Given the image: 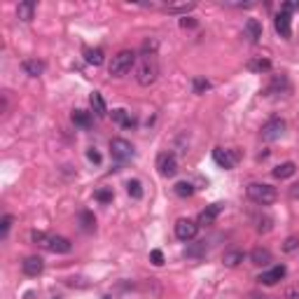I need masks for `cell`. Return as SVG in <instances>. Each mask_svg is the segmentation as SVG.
<instances>
[{"label":"cell","mask_w":299,"mask_h":299,"mask_svg":"<svg viewBox=\"0 0 299 299\" xmlns=\"http://www.w3.org/2000/svg\"><path fill=\"white\" fill-rule=\"evenodd\" d=\"M31 238L35 241L40 248L49 252H59V255H66V252L73 250V243L68 241L66 236H54V234H45V232H33Z\"/></svg>","instance_id":"6da1fadb"},{"label":"cell","mask_w":299,"mask_h":299,"mask_svg":"<svg viewBox=\"0 0 299 299\" xmlns=\"http://www.w3.org/2000/svg\"><path fill=\"white\" fill-rule=\"evenodd\" d=\"M159 77V63L154 56H141V61L136 66V82L141 87L154 84Z\"/></svg>","instance_id":"7a4b0ae2"},{"label":"cell","mask_w":299,"mask_h":299,"mask_svg":"<svg viewBox=\"0 0 299 299\" xmlns=\"http://www.w3.org/2000/svg\"><path fill=\"white\" fill-rule=\"evenodd\" d=\"M136 59H138V56H136L134 49H122V52H117V54L112 56L110 66H108L110 77H124V75L136 66Z\"/></svg>","instance_id":"3957f363"},{"label":"cell","mask_w":299,"mask_h":299,"mask_svg":"<svg viewBox=\"0 0 299 299\" xmlns=\"http://www.w3.org/2000/svg\"><path fill=\"white\" fill-rule=\"evenodd\" d=\"M248 199L255 203H260V206H271V203L276 201V187H271V185L267 183H250L248 185Z\"/></svg>","instance_id":"277c9868"},{"label":"cell","mask_w":299,"mask_h":299,"mask_svg":"<svg viewBox=\"0 0 299 299\" xmlns=\"http://www.w3.org/2000/svg\"><path fill=\"white\" fill-rule=\"evenodd\" d=\"M110 154H112L115 161L124 164V161H129V159L134 157V145H131L126 138H112L110 141Z\"/></svg>","instance_id":"5b68a950"},{"label":"cell","mask_w":299,"mask_h":299,"mask_svg":"<svg viewBox=\"0 0 299 299\" xmlns=\"http://www.w3.org/2000/svg\"><path fill=\"white\" fill-rule=\"evenodd\" d=\"M196 234H199V222L194 220H187V218H183V220L176 222V236L178 241H185V243H189V241H194Z\"/></svg>","instance_id":"8992f818"},{"label":"cell","mask_w":299,"mask_h":299,"mask_svg":"<svg viewBox=\"0 0 299 299\" xmlns=\"http://www.w3.org/2000/svg\"><path fill=\"white\" fill-rule=\"evenodd\" d=\"M236 159H238V154L234 150H225V147H215L213 150V161L220 168H225V171H232L234 166H236Z\"/></svg>","instance_id":"52a82bcc"},{"label":"cell","mask_w":299,"mask_h":299,"mask_svg":"<svg viewBox=\"0 0 299 299\" xmlns=\"http://www.w3.org/2000/svg\"><path fill=\"white\" fill-rule=\"evenodd\" d=\"M260 134H262L264 141H278V138L285 134V122H283L281 117H274V119H269V122L264 124Z\"/></svg>","instance_id":"ba28073f"},{"label":"cell","mask_w":299,"mask_h":299,"mask_svg":"<svg viewBox=\"0 0 299 299\" xmlns=\"http://www.w3.org/2000/svg\"><path fill=\"white\" fill-rule=\"evenodd\" d=\"M157 168H159V173H161L164 178L176 176V173H178V159H176V154H173V152H161L157 157Z\"/></svg>","instance_id":"9c48e42d"},{"label":"cell","mask_w":299,"mask_h":299,"mask_svg":"<svg viewBox=\"0 0 299 299\" xmlns=\"http://www.w3.org/2000/svg\"><path fill=\"white\" fill-rule=\"evenodd\" d=\"M287 276V267L285 264H276L274 269H269V271H262L257 281L262 283V285H276L278 281H283Z\"/></svg>","instance_id":"30bf717a"},{"label":"cell","mask_w":299,"mask_h":299,"mask_svg":"<svg viewBox=\"0 0 299 299\" xmlns=\"http://www.w3.org/2000/svg\"><path fill=\"white\" fill-rule=\"evenodd\" d=\"M274 26H276V33L283 37V40H290L292 37V17L287 12H278L276 14V19H274Z\"/></svg>","instance_id":"8fae6325"},{"label":"cell","mask_w":299,"mask_h":299,"mask_svg":"<svg viewBox=\"0 0 299 299\" xmlns=\"http://www.w3.org/2000/svg\"><path fill=\"white\" fill-rule=\"evenodd\" d=\"M21 269H24L26 276H40V274H42V269H45L42 257H37V255L26 257L24 262H21Z\"/></svg>","instance_id":"7c38bea8"},{"label":"cell","mask_w":299,"mask_h":299,"mask_svg":"<svg viewBox=\"0 0 299 299\" xmlns=\"http://www.w3.org/2000/svg\"><path fill=\"white\" fill-rule=\"evenodd\" d=\"M287 92H290V79H287V75H274L267 94H287Z\"/></svg>","instance_id":"4fadbf2b"},{"label":"cell","mask_w":299,"mask_h":299,"mask_svg":"<svg viewBox=\"0 0 299 299\" xmlns=\"http://www.w3.org/2000/svg\"><path fill=\"white\" fill-rule=\"evenodd\" d=\"M222 203H213V206H208L206 210H201V215H199V225H213L215 220H218V215L222 213Z\"/></svg>","instance_id":"5bb4252c"},{"label":"cell","mask_w":299,"mask_h":299,"mask_svg":"<svg viewBox=\"0 0 299 299\" xmlns=\"http://www.w3.org/2000/svg\"><path fill=\"white\" fill-rule=\"evenodd\" d=\"M245 31V37L250 40V42H260V37H262V24L257 21V19H248L243 26Z\"/></svg>","instance_id":"9a60e30c"},{"label":"cell","mask_w":299,"mask_h":299,"mask_svg":"<svg viewBox=\"0 0 299 299\" xmlns=\"http://www.w3.org/2000/svg\"><path fill=\"white\" fill-rule=\"evenodd\" d=\"M112 122H117L124 129H131L136 124V117L129 110H124V108H117V110H112Z\"/></svg>","instance_id":"2e32d148"},{"label":"cell","mask_w":299,"mask_h":299,"mask_svg":"<svg viewBox=\"0 0 299 299\" xmlns=\"http://www.w3.org/2000/svg\"><path fill=\"white\" fill-rule=\"evenodd\" d=\"M21 68H24L26 75H31V77H40L45 73V63L37 61V59H24L21 61Z\"/></svg>","instance_id":"e0dca14e"},{"label":"cell","mask_w":299,"mask_h":299,"mask_svg":"<svg viewBox=\"0 0 299 299\" xmlns=\"http://www.w3.org/2000/svg\"><path fill=\"white\" fill-rule=\"evenodd\" d=\"M248 70H250V73H257V75L269 73V70H271V61H269V59H262V56L250 59V61H248Z\"/></svg>","instance_id":"ac0fdd59"},{"label":"cell","mask_w":299,"mask_h":299,"mask_svg":"<svg viewBox=\"0 0 299 299\" xmlns=\"http://www.w3.org/2000/svg\"><path fill=\"white\" fill-rule=\"evenodd\" d=\"M89 105H92V110L96 112L98 117H105V115H108V105H105L103 96H101L98 92H94L92 96H89Z\"/></svg>","instance_id":"d6986e66"},{"label":"cell","mask_w":299,"mask_h":299,"mask_svg":"<svg viewBox=\"0 0 299 299\" xmlns=\"http://www.w3.org/2000/svg\"><path fill=\"white\" fill-rule=\"evenodd\" d=\"M33 14H35V3L33 0H26V3H19L17 5V17L21 21H31Z\"/></svg>","instance_id":"ffe728a7"},{"label":"cell","mask_w":299,"mask_h":299,"mask_svg":"<svg viewBox=\"0 0 299 299\" xmlns=\"http://www.w3.org/2000/svg\"><path fill=\"white\" fill-rule=\"evenodd\" d=\"M196 7V3H171V5H164V12H171V14H185L192 12Z\"/></svg>","instance_id":"44dd1931"},{"label":"cell","mask_w":299,"mask_h":299,"mask_svg":"<svg viewBox=\"0 0 299 299\" xmlns=\"http://www.w3.org/2000/svg\"><path fill=\"white\" fill-rule=\"evenodd\" d=\"M294 171H297V164H294V161H285V164H281V166H276L274 168V178L285 180V178L294 176Z\"/></svg>","instance_id":"7402d4cb"},{"label":"cell","mask_w":299,"mask_h":299,"mask_svg":"<svg viewBox=\"0 0 299 299\" xmlns=\"http://www.w3.org/2000/svg\"><path fill=\"white\" fill-rule=\"evenodd\" d=\"M250 260L257 267H267V264L271 262V252H269L267 248H255V250L250 252Z\"/></svg>","instance_id":"603a6c76"},{"label":"cell","mask_w":299,"mask_h":299,"mask_svg":"<svg viewBox=\"0 0 299 299\" xmlns=\"http://www.w3.org/2000/svg\"><path fill=\"white\" fill-rule=\"evenodd\" d=\"M245 260L243 250H227L225 255H222V262H225V267H238V264Z\"/></svg>","instance_id":"cb8c5ba5"},{"label":"cell","mask_w":299,"mask_h":299,"mask_svg":"<svg viewBox=\"0 0 299 299\" xmlns=\"http://www.w3.org/2000/svg\"><path fill=\"white\" fill-rule=\"evenodd\" d=\"M73 124L79 129H89L92 126V115L87 110H73Z\"/></svg>","instance_id":"d4e9b609"},{"label":"cell","mask_w":299,"mask_h":299,"mask_svg":"<svg viewBox=\"0 0 299 299\" xmlns=\"http://www.w3.org/2000/svg\"><path fill=\"white\" fill-rule=\"evenodd\" d=\"M173 192H176L180 199H187V196L194 194V185L187 183V180H180V183H176V187H173Z\"/></svg>","instance_id":"484cf974"},{"label":"cell","mask_w":299,"mask_h":299,"mask_svg":"<svg viewBox=\"0 0 299 299\" xmlns=\"http://www.w3.org/2000/svg\"><path fill=\"white\" fill-rule=\"evenodd\" d=\"M84 59L92 66H101L103 63V49H84Z\"/></svg>","instance_id":"4316f807"},{"label":"cell","mask_w":299,"mask_h":299,"mask_svg":"<svg viewBox=\"0 0 299 299\" xmlns=\"http://www.w3.org/2000/svg\"><path fill=\"white\" fill-rule=\"evenodd\" d=\"M126 192L131 199H143V185L138 180H129L126 183Z\"/></svg>","instance_id":"83f0119b"},{"label":"cell","mask_w":299,"mask_h":299,"mask_svg":"<svg viewBox=\"0 0 299 299\" xmlns=\"http://www.w3.org/2000/svg\"><path fill=\"white\" fill-rule=\"evenodd\" d=\"M206 252V241H201V243H196V248H187L185 250V257H192V260H199V257Z\"/></svg>","instance_id":"f1b7e54d"},{"label":"cell","mask_w":299,"mask_h":299,"mask_svg":"<svg viewBox=\"0 0 299 299\" xmlns=\"http://www.w3.org/2000/svg\"><path fill=\"white\" fill-rule=\"evenodd\" d=\"M79 220H82V229H84V232H92L94 227H96V220H94L92 213H82L79 215Z\"/></svg>","instance_id":"f546056e"},{"label":"cell","mask_w":299,"mask_h":299,"mask_svg":"<svg viewBox=\"0 0 299 299\" xmlns=\"http://www.w3.org/2000/svg\"><path fill=\"white\" fill-rule=\"evenodd\" d=\"M192 87H194V94H203L210 89V82L208 79H201V77H196L194 82H192Z\"/></svg>","instance_id":"4dcf8cb0"},{"label":"cell","mask_w":299,"mask_h":299,"mask_svg":"<svg viewBox=\"0 0 299 299\" xmlns=\"http://www.w3.org/2000/svg\"><path fill=\"white\" fill-rule=\"evenodd\" d=\"M299 248V236H287L285 243H283V250L285 252H294Z\"/></svg>","instance_id":"1f68e13d"},{"label":"cell","mask_w":299,"mask_h":299,"mask_svg":"<svg viewBox=\"0 0 299 299\" xmlns=\"http://www.w3.org/2000/svg\"><path fill=\"white\" fill-rule=\"evenodd\" d=\"M96 201H101V203H110L112 201V192L110 189H96Z\"/></svg>","instance_id":"d6a6232c"},{"label":"cell","mask_w":299,"mask_h":299,"mask_svg":"<svg viewBox=\"0 0 299 299\" xmlns=\"http://www.w3.org/2000/svg\"><path fill=\"white\" fill-rule=\"evenodd\" d=\"M10 227H12V215H3V220H0V236L3 238L7 236Z\"/></svg>","instance_id":"836d02e7"},{"label":"cell","mask_w":299,"mask_h":299,"mask_svg":"<svg viewBox=\"0 0 299 299\" xmlns=\"http://www.w3.org/2000/svg\"><path fill=\"white\" fill-rule=\"evenodd\" d=\"M150 260H152L154 267H161V264H164V252H161V250H152V252H150Z\"/></svg>","instance_id":"e575fe53"},{"label":"cell","mask_w":299,"mask_h":299,"mask_svg":"<svg viewBox=\"0 0 299 299\" xmlns=\"http://www.w3.org/2000/svg\"><path fill=\"white\" fill-rule=\"evenodd\" d=\"M285 297L287 299H299V283H294V285H290L285 290Z\"/></svg>","instance_id":"d590c367"},{"label":"cell","mask_w":299,"mask_h":299,"mask_svg":"<svg viewBox=\"0 0 299 299\" xmlns=\"http://www.w3.org/2000/svg\"><path fill=\"white\" fill-rule=\"evenodd\" d=\"M294 10H299V0H290V3H283V12H294Z\"/></svg>","instance_id":"8d00e7d4"},{"label":"cell","mask_w":299,"mask_h":299,"mask_svg":"<svg viewBox=\"0 0 299 299\" xmlns=\"http://www.w3.org/2000/svg\"><path fill=\"white\" fill-rule=\"evenodd\" d=\"M180 26H183V28H194V26H196V19L183 17V19H180Z\"/></svg>","instance_id":"74e56055"},{"label":"cell","mask_w":299,"mask_h":299,"mask_svg":"<svg viewBox=\"0 0 299 299\" xmlns=\"http://www.w3.org/2000/svg\"><path fill=\"white\" fill-rule=\"evenodd\" d=\"M87 157H89V161H94V164H101V154L96 152V150H89V152H87Z\"/></svg>","instance_id":"f35d334b"},{"label":"cell","mask_w":299,"mask_h":299,"mask_svg":"<svg viewBox=\"0 0 299 299\" xmlns=\"http://www.w3.org/2000/svg\"><path fill=\"white\" fill-rule=\"evenodd\" d=\"M290 196H292V199H299V180L290 187Z\"/></svg>","instance_id":"ab89813d"},{"label":"cell","mask_w":299,"mask_h":299,"mask_svg":"<svg viewBox=\"0 0 299 299\" xmlns=\"http://www.w3.org/2000/svg\"><path fill=\"white\" fill-rule=\"evenodd\" d=\"M56 299H59V297H56Z\"/></svg>","instance_id":"60d3db41"}]
</instances>
